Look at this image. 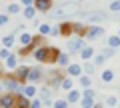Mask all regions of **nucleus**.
Returning <instances> with one entry per match:
<instances>
[{"mask_svg": "<svg viewBox=\"0 0 120 108\" xmlns=\"http://www.w3.org/2000/svg\"><path fill=\"white\" fill-rule=\"evenodd\" d=\"M84 40H86L84 36H78V34L68 36V52H70V54H80V50L86 46Z\"/></svg>", "mask_w": 120, "mask_h": 108, "instance_id": "nucleus-1", "label": "nucleus"}, {"mask_svg": "<svg viewBox=\"0 0 120 108\" xmlns=\"http://www.w3.org/2000/svg\"><path fill=\"white\" fill-rule=\"evenodd\" d=\"M0 82H2V90L4 92H16L18 86H20V80L16 78V74H12V76L4 74V76L0 78Z\"/></svg>", "mask_w": 120, "mask_h": 108, "instance_id": "nucleus-2", "label": "nucleus"}, {"mask_svg": "<svg viewBox=\"0 0 120 108\" xmlns=\"http://www.w3.org/2000/svg\"><path fill=\"white\" fill-rule=\"evenodd\" d=\"M38 98L44 102V106H52L54 104V88H50L48 84L38 88Z\"/></svg>", "mask_w": 120, "mask_h": 108, "instance_id": "nucleus-3", "label": "nucleus"}, {"mask_svg": "<svg viewBox=\"0 0 120 108\" xmlns=\"http://www.w3.org/2000/svg\"><path fill=\"white\" fill-rule=\"evenodd\" d=\"M18 94L16 92H2L0 94V108H16Z\"/></svg>", "mask_w": 120, "mask_h": 108, "instance_id": "nucleus-4", "label": "nucleus"}, {"mask_svg": "<svg viewBox=\"0 0 120 108\" xmlns=\"http://www.w3.org/2000/svg\"><path fill=\"white\" fill-rule=\"evenodd\" d=\"M102 36H106V28L100 26V24H96V26H88L84 38L86 40H96V38H102Z\"/></svg>", "mask_w": 120, "mask_h": 108, "instance_id": "nucleus-5", "label": "nucleus"}, {"mask_svg": "<svg viewBox=\"0 0 120 108\" xmlns=\"http://www.w3.org/2000/svg\"><path fill=\"white\" fill-rule=\"evenodd\" d=\"M62 80H64V74H60V72H50L46 78H44V82H46L50 88H54V90H58V88L62 86Z\"/></svg>", "mask_w": 120, "mask_h": 108, "instance_id": "nucleus-6", "label": "nucleus"}, {"mask_svg": "<svg viewBox=\"0 0 120 108\" xmlns=\"http://www.w3.org/2000/svg\"><path fill=\"white\" fill-rule=\"evenodd\" d=\"M44 70L40 68V66H32L30 68V74H28V82L30 84H38V82H42L44 80Z\"/></svg>", "mask_w": 120, "mask_h": 108, "instance_id": "nucleus-7", "label": "nucleus"}, {"mask_svg": "<svg viewBox=\"0 0 120 108\" xmlns=\"http://www.w3.org/2000/svg\"><path fill=\"white\" fill-rule=\"evenodd\" d=\"M32 56H34V60H38L40 64H46V58H48V46L44 44V46L36 48V50L32 52Z\"/></svg>", "mask_w": 120, "mask_h": 108, "instance_id": "nucleus-8", "label": "nucleus"}, {"mask_svg": "<svg viewBox=\"0 0 120 108\" xmlns=\"http://www.w3.org/2000/svg\"><path fill=\"white\" fill-rule=\"evenodd\" d=\"M82 72H84V70H82V64H78V62H70L68 66H66V74H68V76H78L80 78L82 76Z\"/></svg>", "mask_w": 120, "mask_h": 108, "instance_id": "nucleus-9", "label": "nucleus"}, {"mask_svg": "<svg viewBox=\"0 0 120 108\" xmlns=\"http://www.w3.org/2000/svg\"><path fill=\"white\" fill-rule=\"evenodd\" d=\"M14 74H16V78L20 80V84H26V82H28L30 68H28V66H18V68L14 70Z\"/></svg>", "mask_w": 120, "mask_h": 108, "instance_id": "nucleus-10", "label": "nucleus"}, {"mask_svg": "<svg viewBox=\"0 0 120 108\" xmlns=\"http://www.w3.org/2000/svg\"><path fill=\"white\" fill-rule=\"evenodd\" d=\"M34 6H36V10L38 12H50V8H52V0H36L34 2Z\"/></svg>", "mask_w": 120, "mask_h": 108, "instance_id": "nucleus-11", "label": "nucleus"}, {"mask_svg": "<svg viewBox=\"0 0 120 108\" xmlns=\"http://www.w3.org/2000/svg\"><path fill=\"white\" fill-rule=\"evenodd\" d=\"M80 98H82V92H78L76 88H72V90H68V92H66V100H68L70 104L80 102Z\"/></svg>", "mask_w": 120, "mask_h": 108, "instance_id": "nucleus-12", "label": "nucleus"}, {"mask_svg": "<svg viewBox=\"0 0 120 108\" xmlns=\"http://www.w3.org/2000/svg\"><path fill=\"white\" fill-rule=\"evenodd\" d=\"M106 18H110L106 12H100V10H96V12L88 14V24H90V22H100V20H106Z\"/></svg>", "mask_w": 120, "mask_h": 108, "instance_id": "nucleus-13", "label": "nucleus"}, {"mask_svg": "<svg viewBox=\"0 0 120 108\" xmlns=\"http://www.w3.org/2000/svg\"><path fill=\"white\" fill-rule=\"evenodd\" d=\"M60 28V36H72L74 30H72V22H62V24H58Z\"/></svg>", "mask_w": 120, "mask_h": 108, "instance_id": "nucleus-14", "label": "nucleus"}, {"mask_svg": "<svg viewBox=\"0 0 120 108\" xmlns=\"http://www.w3.org/2000/svg\"><path fill=\"white\" fill-rule=\"evenodd\" d=\"M4 66H6V70H16L18 68V56L16 54H10L4 60Z\"/></svg>", "mask_w": 120, "mask_h": 108, "instance_id": "nucleus-15", "label": "nucleus"}, {"mask_svg": "<svg viewBox=\"0 0 120 108\" xmlns=\"http://www.w3.org/2000/svg\"><path fill=\"white\" fill-rule=\"evenodd\" d=\"M96 104V96H82L80 98V108H92Z\"/></svg>", "mask_w": 120, "mask_h": 108, "instance_id": "nucleus-16", "label": "nucleus"}, {"mask_svg": "<svg viewBox=\"0 0 120 108\" xmlns=\"http://www.w3.org/2000/svg\"><path fill=\"white\" fill-rule=\"evenodd\" d=\"M80 58L82 60H92V58H94V48L92 46H84L80 50Z\"/></svg>", "mask_w": 120, "mask_h": 108, "instance_id": "nucleus-17", "label": "nucleus"}, {"mask_svg": "<svg viewBox=\"0 0 120 108\" xmlns=\"http://www.w3.org/2000/svg\"><path fill=\"white\" fill-rule=\"evenodd\" d=\"M100 80H102L104 84H110L112 80H114V72H112L110 68H106V70H102V74H100Z\"/></svg>", "mask_w": 120, "mask_h": 108, "instance_id": "nucleus-18", "label": "nucleus"}, {"mask_svg": "<svg viewBox=\"0 0 120 108\" xmlns=\"http://www.w3.org/2000/svg\"><path fill=\"white\" fill-rule=\"evenodd\" d=\"M72 30H74V34H78V36H84V34H86V30H88V26L80 24V22H72Z\"/></svg>", "mask_w": 120, "mask_h": 108, "instance_id": "nucleus-19", "label": "nucleus"}, {"mask_svg": "<svg viewBox=\"0 0 120 108\" xmlns=\"http://www.w3.org/2000/svg\"><path fill=\"white\" fill-rule=\"evenodd\" d=\"M60 88H62V90H66V92L72 90V88H74V78H72V76H64V80H62V86H60Z\"/></svg>", "mask_w": 120, "mask_h": 108, "instance_id": "nucleus-20", "label": "nucleus"}, {"mask_svg": "<svg viewBox=\"0 0 120 108\" xmlns=\"http://www.w3.org/2000/svg\"><path fill=\"white\" fill-rule=\"evenodd\" d=\"M106 44H108L110 48H120V36H118V34L108 36V38H106Z\"/></svg>", "mask_w": 120, "mask_h": 108, "instance_id": "nucleus-21", "label": "nucleus"}, {"mask_svg": "<svg viewBox=\"0 0 120 108\" xmlns=\"http://www.w3.org/2000/svg\"><path fill=\"white\" fill-rule=\"evenodd\" d=\"M56 64L62 66V68H66V66L70 64V56H68V54H64V52H60V56H58V60H56Z\"/></svg>", "mask_w": 120, "mask_h": 108, "instance_id": "nucleus-22", "label": "nucleus"}, {"mask_svg": "<svg viewBox=\"0 0 120 108\" xmlns=\"http://www.w3.org/2000/svg\"><path fill=\"white\" fill-rule=\"evenodd\" d=\"M30 102H32V98H28V96H18L16 108H30Z\"/></svg>", "mask_w": 120, "mask_h": 108, "instance_id": "nucleus-23", "label": "nucleus"}, {"mask_svg": "<svg viewBox=\"0 0 120 108\" xmlns=\"http://www.w3.org/2000/svg\"><path fill=\"white\" fill-rule=\"evenodd\" d=\"M52 108H70V102L66 98H56L54 104H52Z\"/></svg>", "mask_w": 120, "mask_h": 108, "instance_id": "nucleus-24", "label": "nucleus"}, {"mask_svg": "<svg viewBox=\"0 0 120 108\" xmlns=\"http://www.w3.org/2000/svg\"><path fill=\"white\" fill-rule=\"evenodd\" d=\"M32 38H34L32 34H28V32H22V34H20V44H22V46H28V44H32Z\"/></svg>", "mask_w": 120, "mask_h": 108, "instance_id": "nucleus-25", "label": "nucleus"}, {"mask_svg": "<svg viewBox=\"0 0 120 108\" xmlns=\"http://www.w3.org/2000/svg\"><path fill=\"white\" fill-rule=\"evenodd\" d=\"M34 16H36V6H26L24 8V18L34 20Z\"/></svg>", "mask_w": 120, "mask_h": 108, "instance_id": "nucleus-26", "label": "nucleus"}, {"mask_svg": "<svg viewBox=\"0 0 120 108\" xmlns=\"http://www.w3.org/2000/svg\"><path fill=\"white\" fill-rule=\"evenodd\" d=\"M80 86H82V90L84 88H92V78L86 74V76H80Z\"/></svg>", "mask_w": 120, "mask_h": 108, "instance_id": "nucleus-27", "label": "nucleus"}, {"mask_svg": "<svg viewBox=\"0 0 120 108\" xmlns=\"http://www.w3.org/2000/svg\"><path fill=\"white\" fill-rule=\"evenodd\" d=\"M50 30H52V26L46 24V22L38 26V34H42V36H50Z\"/></svg>", "mask_w": 120, "mask_h": 108, "instance_id": "nucleus-28", "label": "nucleus"}, {"mask_svg": "<svg viewBox=\"0 0 120 108\" xmlns=\"http://www.w3.org/2000/svg\"><path fill=\"white\" fill-rule=\"evenodd\" d=\"M82 70H84V72L90 76V74H92V72L96 70V64H94V62H88V60H86L84 64H82Z\"/></svg>", "mask_w": 120, "mask_h": 108, "instance_id": "nucleus-29", "label": "nucleus"}, {"mask_svg": "<svg viewBox=\"0 0 120 108\" xmlns=\"http://www.w3.org/2000/svg\"><path fill=\"white\" fill-rule=\"evenodd\" d=\"M104 104H106L108 108H116L118 106V98H116V96H106V98H104Z\"/></svg>", "mask_w": 120, "mask_h": 108, "instance_id": "nucleus-30", "label": "nucleus"}, {"mask_svg": "<svg viewBox=\"0 0 120 108\" xmlns=\"http://www.w3.org/2000/svg\"><path fill=\"white\" fill-rule=\"evenodd\" d=\"M2 44H4V48H12L14 46V36L12 34L4 36V38H2Z\"/></svg>", "mask_w": 120, "mask_h": 108, "instance_id": "nucleus-31", "label": "nucleus"}, {"mask_svg": "<svg viewBox=\"0 0 120 108\" xmlns=\"http://www.w3.org/2000/svg\"><path fill=\"white\" fill-rule=\"evenodd\" d=\"M104 60H106V56H104L102 52H100V54H96V56L92 58V62H94L96 66H102V64H104Z\"/></svg>", "mask_w": 120, "mask_h": 108, "instance_id": "nucleus-32", "label": "nucleus"}, {"mask_svg": "<svg viewBox=\"0 0 120 108\" xmlns=\"http://www.w3.org/2000/svg\"><path fill=\"white\" fill-rule=\"evenodd\" d=\"M6 12L8 14H18L20 12V4H8L6 6Z\"/></svg>", "mask_w": 120, "mask_h": 108, "instance_id": "nucleus-33", "label": "nucleus"}, {"mask_svg": "<svg viewBox=\"0 0 120 108\" xmlns=\"http://www.w3.org/2000/svg\"><path fill=\"white\" fill-rule=\"evenodd\" d=\"M30 108H44V102L36 96V98H32V102H30Z\"/></svg>", "mask_w": 120, "mask_h": 108, "instance_id": "nucleus-34", "label": "nucleus"}, {"mask_svg": "<svg viewBox=\"0 0 120 108\" xmlns=\"http://www.w3.org/2000/svg\"><path fill=\"white\" fill-rule=\"evenodd\" d=\"M102 54H104L106 58H110V56H114V54H116V48H110V46H106V48L102 50Z\"/></svg>", "mask_w": 120, "mask_h": 108, "instance_id": "nucleus-35", "label": "nucleus"}, {"mask_svg": "<svg viewBox=\"0 0 120 108\" xmlns=\"http://www.w3.org/2000/svg\"><path fill=\"white\" fill-rule=\"evenodd\" d=\"M110 10L112 12H120V0H112L110 2Z\"/></svg>", "mask_w": 120, "mask_h": 108, "instance_id": "nucleus-36", "label": "nucleus"}, {"mask_svg": "<svg viewBox=\"0 0 120 108\" xmlns=\"http://www.w3.org/2000/svg\"><path fill=\"white\" fill-rule=\"evenodd\" d=\"M10 48H0V60H6V58L10 56Z\"/></svg>", "mask_w": 120, "mask_h": 108, "instance_id": "nucleus-37", "label": "nucleus"}, {"mask_svg": "<svg viewBox=\"0 0 120 108\" xmlns=\"http://www.w3.org/2000/svg\"><path fill=\"white\" fill-rule=\"evenodd\" d=\"M8 20H10V14H0V26L8 24Z\"/></svg>", "mask_w": 120, "mask_h": 108, "instance_id": "nucleus-38", "label": "nucleus"}, {"mask_svg": "<svg viewBox=\"0 0 120 108\" xmlns=\"http://www.w3.org/2000/svg\"><path fill=\"white\" fill-rule=\"evenodd\" d=\"M82 96H96V92L92 90V88H84V90H82Z\"/></svg>", "mask_w": 120, "mask_h": 108, "instance_id": "nucleus-39", "label": "nucleus"}, {"mask_svg": "<svg viewBox=\"0 0 120 108\" xmlns=\"http://www.w3.org/2000/svg\"><path fill=\"white\" fill-rule=\"evenodd\" d=\"M50 36H60V28H58V26H52V30H50Z\"/></svg>", "mask_w": 120, "mask_h": 108, "instance_id": "nucleus-40", "label": "nucleus"}, {"mask_svg": "<svg viewBox=\"0 0 120 108\" xmlns=\"http://www.w3.org/2000/svg\"><path fill=\"white\" fill-rule=\"evenodd\" d=\"M20 2H22L24 6H34V2H36V0H20Z\"/></svg>", "mask_w": 120, "mask_h": 108, "instance_id": "nucleus-41", "label": "nucleus"}, {"mask_svg": "<svg viewBox=\"0 0 120 108\" xmlns=\"http://www.w3.org/2000/svg\"><path fill=\"white\" fill-rule=\"evenodd\" d=\"M92 108H104V104H102V102H96V104H94Z\"/></svg>", "mask_w": 120, "mask_h": 108, "instance_id": "nucleus-42", "label": "nucleus"}, {"mask_svg": "<svg viewBox=\"0 0 120 108\" xmlns=\"http://www.w3.org/2000/svg\"><path fill=\"white\" fill-rule=\"evenodd\" d=\"M116 108H120V102H118V106H116Z\"/></svg>", "mask_w": 120, "mask_h": 108, "instance_id": "nucleus-43", "label": "nucleus"}, {"mask_svg": "<svg viewBox=\"0 0 120 108\" xmlns=\"http://www.w3.org/2000/svg\"><path fill=\"white\" fill-rule=\"evenodd\" d=\"M0 74H2V68H0Z\"/></svg>", "mask_w": 120, "mask_h": 108, "instance_id": "nucleus-44", "label": "nucleus"}, {"mask_svg": "<svg viewBox=\"0 0 120 108\" xmlns=\"http://www.w3.org/2000/svg\"><path fill=\"white\" fill-rule=\"evenodd\" d=\"M118 36H120V30H118Z\"/></svg>", "mask_w": 120, "mask_h": 108, "instance_id": "nucleus-45", "label": "nucleus"}]
</instances>
